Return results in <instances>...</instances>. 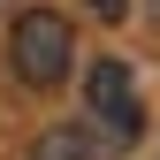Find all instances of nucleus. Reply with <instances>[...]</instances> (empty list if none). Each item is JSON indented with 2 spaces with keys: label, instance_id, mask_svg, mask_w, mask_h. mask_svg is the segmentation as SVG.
<instances>
[{
  "label": "nucleus",
  "instance_id": "obj_1",
  "mask_svg": "<svg viewBox=\"0 0 160 160\" xmlns=\"http://www.w3.org/2000/svg\"><path fill=\"white\" fill-rule=\"evenodd\" d=\"M69 61H76V23L61 8H23L8 23V69H15V84L61 92L69 84Z\"/></svg>",
  "mask_w": 160,
  "mask_h": 160
},
{
  "label": "nucleus",
  "instance_id": "obj_2",
  "mask_svg": "<svg viewBox=\"0 0 160 160\" xmlns=\"http://www.w3.org/2000/svg\"><path fill=\"white\" fill-rule=\"evenodd\" d=\"M84 114H92V137H99V152H130L137 137H145V92H137V69L130 61H92L84 76Z\"/></svg>",
  "mask_w": 160,
  "mask_h": 160
},
{
  "label": "nucleus",
  "instance_id": "obj_3",
  "mask_svg": "<svg viewBox=\"0 0 160 160\" xmlns=\"http://www.w3.org/2000/svg\"><path fill=\"white\" fill-rule=\"evenodd\" d=\"M23 160H99V137L84 122H53V130H38L31 137V152Z\"/></svg>",
  "mask_w": 160,
  "mask_h": 160
}]
</instances>
